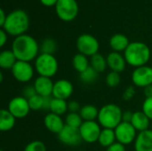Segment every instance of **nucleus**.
Listing matches in <instances>:
<instances>
[{
	"instance_id": "f257e3e1",
	"label": "nucleus",
	"mask_w": 152,
	"mask_h": 151,
	"mask_svg": "<svg viewBox=\"0 0 152 151\" xmlns=\"http://www.w3.org/2000/svg\"><path fill=\"white\" fill-rule=\"evenodd\" d=\"M12 51L18 61H31L38 56L39 45L36 39L28 35L17 36L12 44Z\"/></svg>"
},
{
	"instance_id": "f03ea898",
	"label": "nucleus",
	"mask_w": 152,
	"mask_h": 151,
	"mask_svg": "<svg viewBox=\"0 0 152 151\" xmlns=\"http://www.w3.org/2000/svg\"><path fill=\"white\" fill-rule=\"evenodd\" d=\"M29 19L28 15L23 10H14L11 12L7 16L3 29L9 35L19 36L24 35L28 29Z\"/></svg>"
},
{
	"instance_id": "7ed1b4c3",
	"label": "nucleus",
	"mask_w": 152,
	"mask_h": 151,
	"mask_svg": "<svg viewBox=\"0 0 152 151\" xmlns=\"http://www.w3.org/2000/svg\"><path fill=\"white\" fill-rule=\"evenodd\" d=\"M151 55V50L146 44L142 42L130 43L124 53L126 63L134 68L145 66L150 61Z\"/></svg>"
},
{
	"instance_id": "20e7f679",
	"label": "nucleus",
	"mask_w": 152,
	"mask_h": 151,
	"mask_svg": "<svg viewBox=\"0 0 152 151\" xmlns=\"http://www.w3.org/2000/svg\"><path fill=\"white\" fill-rule=\"evenodd\" d=\"M123 112L121 109L113 103L106 104L101 108L98 115L100 125L107 129H115L122 122Z\"/></svg>"
},
{
	"instance_id": "39448f33",
	"label": "nucleus",
	"mask_w": 152,
	"mask_h": 151,
	"mask_svg": "<svg viewBox=\"0 0 152 151\" xmlns=\"http://www.w3.org/2000/svg\"><path fill=\"white\" fill-rule=\"evenodd\" d=\"M58 61L53 54L41 53L35 61V68L37 72L41 77H53L58 71Z\"/></svg>"
},
{
	"instance_id": "423d86ee",
	"label": "nucleus",
	"mask_w": 152,
	"mask_h": 151,
	"mask_svg": "<svg viewBox=\"0 0 152 151\" xmlns=\"http://www.w3.org/2000/svg\"><path fill=\"white\" fill-rule=\"evenodd\" d=\"M55 10L61 20L71 21L78 13V4L76 0H59L55 5Z\"/></svg>"
},
{
	"instance_id": "0eeeda50",
	"label": "nucleus",
	"mask_w": 152,
	"mask_h": 151,
	"mask_svg": "<svg viewBox=\"0 0 152 151\" xmlns=\"http://www.w3.org/2000/svg\"><path fill=\"white\" fill-rule=\"evenodd\" d=\"M77 48L80 53L86 56H94L98 53L100 44L98 40L92 35L84 34L78 36L77 40Z\"/></svg>"
},
{
	"instance_id": "6e6552de",
	"label": "nucleus",
	"mask_w": 152,
	"mask_h": 151,
	"mask_svg": "<svg viewBox=\"0 0 152 151\" xmlns=\"http://www.w3.org/2000/svg\"><path fill=\"white\" fill-rule=\"evenodd\" d=\"M81 138L87 143L98 142L102 129L100 124L95 121H84L79 127Z\"/></svg>"
},
{
	"instance_id": "1a4fd4ad",
	"label": "nucleus",
	"mask_w": 152,
	"mask_h": 151,
	"mask_svg": "<svg viewBox=\"0 0 152 151\" xmlns=\"http://www.w3.org/2000/svg\"><path fill=\"white\" fill-rule=\"evenodd\" d=\"M114 131H115L116 139L118 142L123 145L131 144L134 141H135L137 137L136 130L131 123L121 122L114 129Z\"/></svg>"
},
{
	"instance_id": "9d476101",
	"label": "nucleus",
	"mask_w": 152,
	"mask_h": 151,
	"mask_svg": "<svg viewBox=\"0 0 152 151\" xmlns=\"http://www.w3.org/2000/svg\"><path fill=\"white\" fill-rule=\"evenodd\" d=\"M11 71L13 77L20 83H28L34 76V69L28 61H17Z\"/></svg>"
},
{
	"instance_id": "9b49d317",
	"label": "nucleus",
	"mask_w": 152,
	"mask_h": 151,
	"mask_svg": "<svg viewBox=\"0 0 152 151\" xmlns=\"http://www.w3.org/2000/svg\"><path fill=\"white\" fill-rule=\"evenodd\" d=\"M7 109L13 115L15 118H24L31 110L29 108L28 101L23 96H17L12 98L9 101Z\"/></svg>"
},
{
	"instance_id": "f8f14e48",
	"label": "nucleus",
	"mask_w": 152,
	"mask_h": 151,
	"mask_svg": "<svg viewBox=\"0 0 152 151\" xmlns=\"http://www.w3.org/2000/svg\"><path fill=\"white\" fill-rule=\"evenodd\" d=\"M133 84L137 87H146L152 85V68L150 66H142L135 68L132 73Z\"/></svg>"
},
{
	"instance_id": "ddd939ff",
	"label": "nucleus",
	"mask_w": 152,
	"mask_h": 151,
	"mask_svg": "<svg viewBox=\"0 0 152 151\" xmlns=\"http://www.w3.org/2000/svg\"><path fill=\"white\" fill-rule=\"evenodd\" d=\"M58 138L63 144L72 147L79 145L83 141L80 135L79 128H74L66 125L62 131L58 134Z\"/></svg>"
},
{
	"instance_id": "4468645a",
	"label": "nucleus",
	"mask_w": 152,
	"mask_h": 151,
	"mask_svg": "<svg viewBox=\"0 0 152 151\" xmlns=\"http://www.w3.org/2000/svg\"><path fill=\"white\" fill-rule=\"evenodd\" d=\"M73 93V85L67 79H60L53 85V97L61 100L69 99Z\"/></svg>"
},
{
	"instance_id": "2eb2a0df",
	"label": "nucleus",
	"mask_w": 152,
	"mask_h": 151,
	"mask_svg": "<svg viewBox=\"0 0 152 151\" xmlns=\"http://www.w3.org/2000/svg\"><path fill=\"white\" fill-rule=\"evenodd\" d=\"M53 85L54 83H53L51 78L39 76L35 80L34 87L37 94L43 97H48V96H53Z\"/></svg>"
},
{
	"instance_id": "dca6fc26",
	"label": "nucleus",
	"mask_w": 152,
	"mask_h": 151,
	"mask_svg": "<svg viewBox=\"0 0 152 151\" xmlns=\"http://www.w3.org/2000/svg\"><path fill=\"white\" fill-rule=\"evenodd\" d=\"M44 124L48 131L56 134H59L65 126V124L61 116L53 114L52 112L45 117Z\"/></svg>"
},
{
	"instance_id": "f3484780",
	"label": "nucleus",
	"mask_w": 152,
	"mask_h": 151,
	"mask_svg": "<svg viewBox=\"0 0 152 151\" xmlns=\"http://www.w3.org/2000/svg\"><path fill=\"white\" fill-rule=\"evenodd\" d=\"M106 59H107L108 67L111 69V71L120 73L125 70L126 61L121 53L117 52H112L108 54Z\"/></svg>"
},
{
	"instance_id": "a211bd4d",
	"label": "nucleus",
	"mask_w": 152,
	"mask_h": 151,
	"mask_svg": "<svg viewBox=\"0 0 152 151\" xmlns=\"http://www.w3.org/2000/svg\"><path fill=\"white\" fill-rule=\"evenodd\" d=\"M135 151H152V130L140 132L134 142Z\"/></svg>"
},
{
	"instance_id": "6ab92c4d",
	"label": "nucleus",
	"mask_w": 152,
	"mask_h": 151,
	"mask_svg": "<svg viewBox=\"0 0 152 151\" xmlns=\"http://www.w3.org/2000/svg\"><path fill=\"white\" fill-rule=\"evenodd\" d=\"M131 124L133 125V126L135 128L136 131L143 132L149 130L151 125V119L142 111H136L134 112Z\"/></svg>"
},
{
	"instance_id": "aec40b11",
	"label": "nucleus",
	"mask_w": 152,
	"mask_h": 151,
	"mask_svg": "<svg viewBox=\"0 0 152 151\" xmlns=\"http://www.w3.org/2000/svg\"><path fill=\"white\" fill-rule=\"evenodd\" d=\"M130 42L129 39L123 34H116L111 36L110 40V45L113 52L120 53L122 51H126V49L128 47Z\"/></svg>"
},
{
	"instance_id": "412c9836",
	"label": "nucleus",
	"mask_w": 152,
	"mask_h": 151,
	"mask_svg": "<svg viewBox=\"0 0 152 151\" xmlns=\"http://www.w3.org/2000/svg\"><path fill=\"white\" fill-rule=\"evenodd\" d=\"M16 118L13 115L5 109L0 111V130L2 132H8L12 130L15 125Z\"/></svg>"
},
{
	"instance_id": "4be33fe9",
	"label": "nucleus",
	"mask_w": 152,
	"mask_h": 151,
	"mask_svg": "<svg viewBox=\"0 0 152 151\" xmlns=\"http://www.w3.org/2000/svg\"><path fill=\"white\" fill-rule=\"evenodd\" d=\"M17 61L12 50H4L0 53V67L4 69H12Z\"/></svg>"
},
{
	"instance_id": "5701e85b",
	"label": "nucleus",
	"mask_w": 152,
	"mask_h": 151,
	"mask_svg": "<svg viewBox=\"0 0 152 151\" xmlns=\"http://www.w3.org/2000/svg\"><path fill=\"white\" fill-rule=\"evenodd\" d=\"M116 140H117L116 134H115V131L113 129L103 128L101 132L98 142L100 143L101 146H102L104 148H108V147L111 146L113 143H115Z\"/></svg>"
},
{
	"instance_id": "b1692460",
	"label": "nucleus",
	"mask_w": 152,
	"mask_h": 151,
	"mask_svg": "<svg viewBox=\"0 0 152 151\" xmlns=\"http://www.w3.org/2000/svg\"><path fill=\"white\" fill-rule=\"evenodd\" d=\"M79 114L84 121H94L95 118H98L99 110L95 106L87 104L81 107Z\"/></svg>"
},
{
	"instance_id": "393cba45",
	"label": "nucleus",
	"mask_w": 152,
	"mask_h": 151,
	"mask_svg": "<svg viewBox=\"0 0 152 151\" xmlns=\"http://www.w3.org/2000/svg\"><path fill=\"white\" fill-rule=\"evenodd\" d=\"M90 63H91V67L98 73L104 72L108 66L107 59L100 53H96L94 56H92Z\"/></svg>"
},
{
	"instance_id": "a878e982",
	"label": "nucleus",
	"mask_w": 152,
	"mask_h": 151,
	"mask_svg": "<svg viewBox=\"0 0 152 151\" xmlns=\"http://www.w3.org/2000/svg\"><path fill=\"white\" fill-rule=\"evenodd\" d=\"M50 110L53 114L61 116L68 111V102L65 100L53 98L50 106Z\"/></svg>"
},
{
	"instance_id": "bb28decb",
	"label": "nucleus",
	"mask_w": 152,
	"mask_h": 151,
	"mask_svg": "<svg viewBox=\"0 0 152 151\" xmlns=\"http://www.w3.org/2000/svg\"><path fill=\"white\" fill-rule=\"evenodd\" d=\"M87 56L82 54V53H77L72 60V64L74 69L79 72L82 73L83 71H85L87 68H89V61L86 58Z\"/></svg>"
},
{
	"instance_id": "cd10ccee",
	"label": "nucleus",
	"mask_w": 152,
	"mask_h": 151,
	"mask_svg": "<svg viewBox=\"0 0 152 151\" xmlns=\"http://www.w3.org/2000/svg\"><path fill=\"white\" fill-rule=\"evenodd\" d=\"M57 49V44L56 42L52 39V38H46L45 39L41 45L39 46V50L41 53H46V54H53L55 53Z\"/></svg>"
},
{
	"instance_id": "c85d7f7f",
	"label": "nucleus",
	"mask_w": 152,
	"mask_h": 151,
	"mask_svg": "<svg viewBox=\"0 0 152 151\" xmlns=\"http://www.w3.org/2000/svg\"><path fill=\"white\" fill-rule=\"evenodd\" d=\"M98 74V72H96L91 66H89V68L80 73V79L85 84H92L96 81Z\"/></svg>"
},
{
	"instance_id": "c756f323",
	"label": "nucleus",
	"mask_w": 152,
	"mask_h": 151,
	"mask_svg": "<svg viewBox=\"0 0 152 151\" xmlns=\"http://www.w3.org/2000/svg\"><path fill=\"white\" fill-rule=\"evenodd\" d=\"M83 122L84 120L79 113H69L65 118V125L74 128H79Z\"/></svg>"
},
{
	"instance_id": "7c9ffc66",
	"label": "nucleus",
	"mask_w": 152,
	"mask_h": 151,
	"mask_svg": "<svg viewBox=\"0 0 152 151\" xmlns=\"http://www.w3.org/2000/svg\"><path fill=\"white\" fill-rule=\"evenodd\" d=\"M28 101L29 108L31 110L37 111V110H41L44 109V97L43 96L39 94H36L30 99H28Z\"/></svg>"
},
{
	"instance_id": "2f4dec72",
	"label": "nucleus",
	"mask_w": 152,
	"mask_h": 151,
	"mask_svg": "<svg viewBox=\"0 0 152 151\" xmlns=\"http://www.w3.org/2000/svg\"><path fill=\"white\" fill-rule=\"evenodd\" d=\"M120 81H121V77L119 73L118 72L110 71L106 77V84L108 86L111 88L117 87L120 84Z\"/></svg>"
},
{
	"instance_id": "473e14b6",
	"label": "nucleus",
	"mask_w": 152,
	"mask_h": 151,
	"mask_svg": "<svg viewBox=\"0 0 152 151\" xmlns=\"http://www.w3.org/2000/svg\"><path fill=\"white\" fill-rule=\"evenodd\" d=\"M24 151H46V147L41 141H33L25 147Z\"/></svg>"
},
{
	"instance_id": "72a5a7b5",
	"label": "nucleus",
	"mask_w": 152,
	"mask_h": 151,
	"mask_svg": "<svg viewBox=\"0 0 152 151\" xmlns=\"http://www.w3.org/2000/svg\"><path fill=\"white\" fill-rule=\"evenodd\" d=\"M142 112L152 120V98H146L142 103Z\"/></svg>"
},
{
	"instance_id": "f704fd0d",
	"label": "nucleus",
	"mask_w": 152,
	"mask_h": 151,
	"mask_svg": "<svg viewBox=\"0 0 152 151\" xmlns=\"http://www.w3.org/2000/svg\"><path fill=\"white\" fill-rule=\"evenodd\" d=\"M134 95H135V88H134V86L130 85L125 90V92L123 93V99L125 101H128L132 100Z\"/></svg>"
},
{
	"instance_id": "c9c22d12",
	"label": "nucleus",
	"mask_w": 152,
	"mask_h": 151,
	"mask_svg": "<svg viewBox=\"0 0 152 151\" xmlns=\"http://www.w3.org/2000/svg\"><path fill=\"white\" fill-rule=\"evenodd\" d=\"M36 94H37V93L36 92V89H35L34 85H28L23 90V97L26 98L27 100L30 99L31 97H33Z\"/></svg>"
},
{
	"instance_id": "e433bc0d",
	"label": "nucleus",
	"mask_w": 152,
	"mask_h": 151,
	"mask_svg": "<svg viewBox=\"0 0 152 151\" xmlns=\"http://www.w3.org/2000/svg\"><path fill=\"white\" fill-rule=\"evenodd\" d=\"M81 109L80 104L76 101H70L68 102V110L69 113H79Z\"/></svg>"
},
{
	"instance_id": "4c0bfd02",
	"label": "nucleus",
	"mask_w": 152,
	"mask_h": 151,
	"mask_svg": "<svg viewBox=\"0 0 152 151\" xmlns=\"http://www.w3.org/2000/svg\"><path fill=\"white\" fill-rule=\"evenodd\" d=\"M106 151H126V148H125V145L119 142H115L111 146L108 147Z\"/></svg>"
},
{
	"instance_id": "58836bf2",
	"label": "nucleus",
	"mask_w": 152,
	"mask_h": 151,
	"mask_svg": "<svg viewBox=\"0 0 152 151\" xmlns=\"http://www.w3.org/2000/svg\"><path fill=\"white\" fill-rule=\"evenodd\" d=\"M133 115L134 113L131 111H126L123 112V116H122V122H126V123H131L132 119H133Z\"/></svg>"
},
{
	"instance_id": "ea45409f",
	"label": "nucleus",
	"mask_w": 152,
	"mask_h": 151,
	"mask_svg": "<svg viewBox=\"0 0 152 151\" xmlns=\"http://www.w3.org/2000/svg\"><path fill=\"white\" fill-rule=\"evenodd\" d=\"M6 41H7V33L4 29H1L0 30V46L3 47Z\"/></svg>"
},
{
	"instance_id": "a19ab883",
	"label": "nucleus",
	"mask_w": 152,
	"mask_h": 151,
	"mask_svg": "<svg viewBox=\"0 0 152 151\" xmlns=\"http://www.w3.org/2000/svg\"><path fill=\"white\" fill-rule=\"evenodd\" d=\"M53 97L52 96H48V97H44V109L45 110H50V106H51V102Z\"/></svg>"
},
{
	"instance_id": "79ce46f5",
	"label": "nucleus",
	"mask_w": 152,
	"mask_h": 151,
	"mask_svg": "<svg viewBox=\"0 0 152 151\" xmlns=\"http://www.w3.org/2000/svg\"><path fill=\"white\" fill-rule=\"evenodd\" d=\"M59 0H40L41 4L45 5V6H53V5H56L57 2Z\"/></svg>"
},
{
	"instance_id": "37998d69",
	"label": "nucleus",
	"mask_w": 152,
	"mask_h": 151,
	"mask_svg": "<svg viewBox=\"0 0 152 151\" xmlns=\"http://www.w3.org/2000/svg\"><path fill=\"white\" fill-rule=\"evenodd\" d=\"M144 94L146 98H152V85L144 87Z\"/></svg>"
},
{
	"instance_id": "c03bdc74",
	"label": "nucleus",
	"mask_w": 152,
	"mask_h": 151,
	"mask_svg": "<svg viewBox=\"0 0 152 151\" xmlns=\"http://www.w3.org/2000/svg\"><path fill=\"white\" fill-rule=\"evenodd\" d=\"M5 20H6V16L4 14V12L3 9L0 10V26L3 27L4 22H5Z\"/></svg>"
},
{
	"instance_id": "a18cd8bd",
	"label": "nucleus",
	"mask_w": 152,
	"mask_h": 151,
	"mask_svg": "<svg viewBox=\"0 0 152 151\" xmlns=\"http://www.w3.org/2000/svg\"><path fill=\"white\" fill-rule=\"evenodd\" d=\"M151 130H152V123H151Z\"/></svg>"
},
{
	"instance_id": "49530a36",
	"label": "nucleus",
	"mask_w": 152,
	"mask_h": 151,
	"mask_svg": "<svg viewBox=\"0 0 152 151\" xmlns=\"http://www.w3.org/2000/svg\"><path fill=\"white\" fill-rule=\"evenodd\" d=\"M151 55H152V49H151Z\"/></svg>"
},
{
	"instance_id": "de8ad7c7",
	"label": "nucleus",
	"mask_w": 152,
	"mask_h": 151,
	"mask_svg": "<svg viewBox=\"0 0 152 151\" xmlns=\"http://www.w3.org/2000/svg\"><path fill=\"white\" fill-rule=\"evenodd\" d=\"M80 151H86V150H80Z\"/></svg>"
},
{
	"instance_id": "09e8293b",
	"label": "nucleus",
	"mask_w": 152,
	"mask_h": 151,
	"mask_svg": "<svg viewBox=\"0 0 152 151\" xmlns=\"http://www.w3.org/2000/svg\"><path fill=\"white\" fill-rule=\"evenodd\" d=\"M151 68H152V66H151Z\"/></svg>"
}]
</instances>
